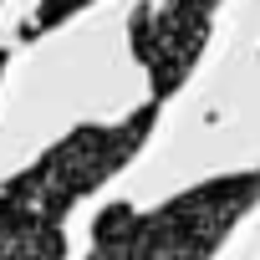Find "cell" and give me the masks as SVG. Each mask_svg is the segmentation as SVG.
Listing matches in <instances>:
<instances>
[{
	"label": "cell",
	"mask_w": 260,
	"mask_h": 260,
	"mask_svg": "<svg viewBox=\"0 0 260 260\" xmlns=\"http://www.w3.org/2000/svg\"><path fill=\"white\" fill-rule=\"evenodd\" d=\"M255 204H260V169L209 179L158 209L112 204L97 219L87 260H209Z\"/></svg>",
	"instance_id": "6da1fadb"
},
{
	"label": "cell",
	"mask_w": 260,
	"mask_h": 260,
	"mask_svg": "<svg viewBox=\"0 0 260 260\" xmlns=\"http://www.w3.org/2000/svg\"><path fill=\"white\" fill-rule=\"evenodd\" d=\"M153 122H158V102L138 107L122 122H87L77 133H67L56 148H46L26 174H16L11 184H0V199H11L16 209H26V214H36L46 224H61L67 209H77L122 164L138 158V148L153 133Z\"/></svg>",
	"instance_id": "7a4b0ae2"
},
{
	"label": "cell",
	"mask_w": 260,
	"mask_h": 260,
	"mask_svg": "<svg viewBox=\"0 0 260 260\" xmlns=\"http://www.w3.org/2000/svg\"><path fill=\"white\" fill-rule=\"evenodd\" d=\"M127 41H133V56L148 67V82H153V102H164L169 92L184 87V77L194 72L204 41H209V21L199 16H184V11H169L164 0L158 6H138L133 21H127Z\"/></svg>",
	"instance_id": "3957f363"
},
{
	"label": "cell",
	"mask_w": 260,
	"mask_h": 260,
	"mask_svg": "<svg viewBox=\"0 0 260 260\" xmlns=\"http://www.w3.org/2000/svg\"><path fill=\"white\" fill-rule=\"evenodd\" d=\"M61 255H67L61 224H46L16 209L11 199H0V260H61Z\"/></svg>",
	"instance_id": "277c9868"
},
{
	"label": "cell",
	"mask_w": 260,
	"mask_h": 260,
	"mask_svg": "<svg viewBox=\"0 0 260 260\" xmlns=\"http://www.w3.org/2000/svg\"><path fill=\"white\" fill-rule=\"evenodd\" d=\"M92 6V0H41V6H36V16L26 21V41H36V36H46V31H56V26H67L77 11H87Z\"/></svg>",
	"instance_id": "5b68a950"
},
{
	"label": "cell",
	"mask_w": 260,
	"mask_h": 260,
	"mask_svg": "<svg viewBox=\"0 0 260 260\" xmlns=\"http://www.w3.org/2000/svg\"><path fill=\"white\" fill-rule=\"evenodd\" d=\"M164 6H169V11H184V16H199V21H209L219 0H164Z\"/></svg>",
	"instance_id": "8992f818"
},
{
	"label": "cell",
	"mask_w": 260,
	"mask_h": 260,
	"mask_svg": "<svg viewBox=\"0 0 260 260\" xmlns=\"http://www.w3.org/2000/svg\"><path fill=\"white\" fill-rule=\"evenodd\" d=\"M0 72H6V51H0Z\"/></svg>",
	"instance_id": "52a82bcc"
}]
</instances>
